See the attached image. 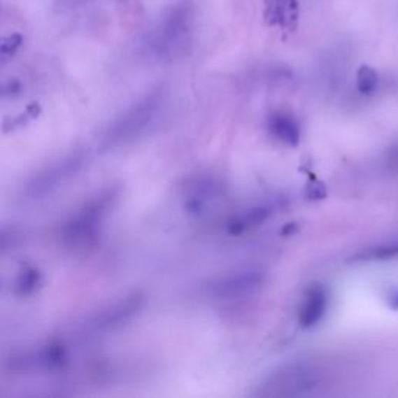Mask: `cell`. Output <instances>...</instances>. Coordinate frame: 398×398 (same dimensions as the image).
Here are the masks:
<instances>
[{
    "label": "cell",
    "instance_id": "obj_1",
    "mask_svg": "<svg viewBox=\"0 0 398 398\" xmlns=\"http://www.w3.org/2000/svg\"><path fill=\"white\" fill-rule=\"evenodd\" d=\"M322 381V370L308 362L286 366L264 383L266 395H300L316 389Z\"/></svg>",
    "mask_w": 398,
    "mask_h": 398
},
{
    "label": "cell",
    "instance_id": "obj_2",
    "mask_svg": "<svg viewBox=\"0 0 398 398\" xmlns=\"http://www.w3.org/2000/svg\"><path fill=\"white\" fill-rule=\"evenodd\" d=\"M264 274L258 271H243L232 276H226L216 280L212 286V294L222 300L240 299L262 288Z\"/></svg>",
    "mask_w": 398,
    "mask_h": 398
},
{
    "label": "cell",
    "instance_id": "obj_3",
    "mask_svg": "<svg viewBox=\"0 0 398 398\" xmlns=\"http://www.w3.org/2000/svg\"><path fill=\"white\" fill-rule=\"evenodd\" d=\"M328 306V294L322 285H313L304 297L299 308V324L304 328H311L320 322Z\"/></svg>",
    "mask_w": 398,
    "mask_h": 398
},
{
    "label": "cell",
    "instance_id": "obj_4",
    "mask_svg": "<svg viewBox=\"0 0 398 398\" xmlns=\"http://www.w3.org/2000/svg\"><path fill=\"white\" fill-rule=\"evenodd\" d=\"M269 132L276 141L288 146H297L302 137L300 125L292 115L288 114H274L269 118Z\"/></svg>",
    "mask_w": 398,
    "mask_h": 398
},
{
    "label": "cell",
    "instance_id": "obj_5",
    "mask_svg": "<svg viewBox=\"0 0 398 398\" xmlns=\"http://www.w3.org/2000/svg\"><path fill=\"white\" fill-rule=\"evenodd\" d=\"M266 19L283 29L292 27L297 20V0H266Z\"/></svg>",
    "mask_w": 398,
    "mask_h": 398
},
{
    "label": "cell",
    "instance_id": "obj_6",
    "mask_svg": "<svg viewBox=\"0 0 398 398\" xmlns=\"http://www.w3.org/2000/svg\"><path fill=\"white\" fill-rule=\"evenodd\" d=\"M269 215H271L269 208L264 206H257L253 208H248V211L236 215L235 218L229 221V226H227L229 234L240 235L243 232H246V230L249 229L260 226L263 221H266L269 218Z\"/></svg>",
    "mask_w": 398,
    "mask_h": 398
},
{
    "label": "cell",
    "instance_id": "obj_7",
    "mask_svg": "<svg viewBox=\"0 0 398 398\" xmlns=\"http://www.w3.org/2000/svg\"><path fill=\"white\" fill-rule=\"evenodd\" d=\"M398 258V244H380V246L362 249L361 253L353 255L355 262H386Z\"/></svg>",
    "mask_w": 398,
    "mask_h": 398
},
{
    "label": "cell",
    "instance_id": "obj_8",
    "mask_svg": "<svg viewBox=\"0 0 398 398\" xmlns=\"http://www.w3.org/2000/svg\"><path fill=\"white\" fill-rule=\"evenodd\" d=\"M378 72L370 66H361L356 72V89L361 94H370L378 87Z\"/></svg>",
    "mask_w": 398,
    "mask_h": 398
},
{
    "label": "cell",
    "instance_id": "obj_9",
    "mask_svg": "<svg viewBox=\"0 0 398 398\" xmlns=\"http://www.w3.org/2000/svg\"><path fill=\"white\" fill-rule=\"evenodd\" d=\"M22 45V36L19 33L0 38V58H10Z\"/></svg>",
    "mask_w": 398,
    "mask_h": 398
},
{
    "label": "cell",
    "instance_id": "obj_10",
    "mask_svg": "<svg viewBox=\"0 0 398 398\" xmlns=\"http://www.w3.org/2000/svg\"><path fill=\"white\" fill-rule=\"evenodd\" d=\"M388 162H389V165H390V169L398 170V146H394V148L390 150L389 157H388Z\"/></svg>",
    "mask_w": 398,
    "mask_h": 398
},
{
    "label": "cell",
    "instance_id": "obj_11",
    "mask_svg": "<svg viewBox=\"0 0 398 398\" xmlns=\"http://www.w3.org/2000/svg\"><path fill=\"white\" fill-rule=\"evenodd\" d=\"M386 300H388V305L390 306V308L395 310V311H398V290L390 291Z\"/></svg>",
    "mask_w": 398,
    "mask_h": 398
}]
</instances>
